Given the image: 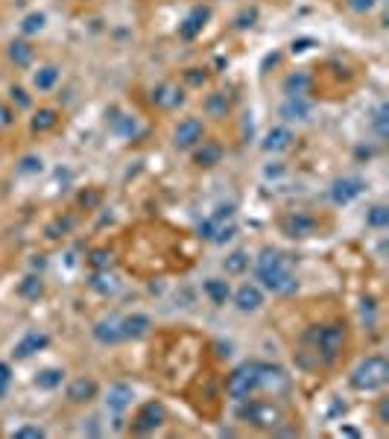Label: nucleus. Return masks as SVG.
Returning a JSON list of instances; mask_svg holds the SVG:
<instances>
[{"mask_svg": "<svg viewBox=\"0 0 389 439\" xmlns=\"http://www.w3.org/2000/svg\"><path fill=\"white\" fill-rule=\"evenodd\" d=\"M255 276L266 290L275 293V296H290V293L299 290V278H296L290 255L270 249V246L255 258Z\"/></svg>", "mask_w": 389, "mask_h": 439, "instance_id": "nucleus-1", "label": "nucleus"}, {"mask_svg": "<svg viewBox=\"0 0 389 439\" xmlns=\"http://www.w3.org/2000/svg\"><path fill=\"white\" fill-rule=\"evenodd\" d=\"M349 343V331L343 323H328V325H313L305 331V346H310L316 363L334 366L346 352Z\"/></svg>", "mask_w": 389, "mask_h": 439, "instance_id": "nucleus-2", "label": "nucleus"}, {"mask_svg": "<svg viewBox=\"0 0 389 439\" xmlns=\"http://www.w3.org/2000/svg\"><path fill=\"white\" fill-rule=\"evenodd\" d=\"M386 384H389V360L383 354H369L349 375V386L354 393H378Z\"/></svg>", "mask_w": 389, "mask_h": 439, "instance_id": "nucleus-3", "label": "nucleus"}, {"mask_svg": "<svg viewBox=\"0 0 389 439\" xmlns=\"http://www.w3.org/2000/svg\"><path fill=\"white\" fill-rule=\"evenodd\" d=\"M237 416L243 422H249L252 428H261V430H275L281 422H284V413L275 401H263V399H243L240 401V410H237Z\"/></svg>", "mask_w": 389, "mask_h": 439, "instance_id": "nucleus-4", "label": "nucleus"}, {"mask_svg": "<svg viewBox=\"0 0 389 439\" xmlns=\"http://www.w3.org/2000/svg\"><path fill=\"white\" fill-rule=\"evenodd\" d=\"M255 389H258V360L240 363L237 369H231L226 375V396L234 399V401L249 399Z\"/></svg>", "mask_w": 389, "mask_h": 439, "instance_id": "nucleus-5", "label": "nucleus"}, {"mask_svg": "<svg viewBox=\"0 0 389 439\" xmlns=\"http://www.w3.org/2000/svg\"><path fill=\"white\" fill-rule=\"evenodd\" d=\"M164 422H167V410H164L161 401L153 399V401H143V404L138 407V413L132 416L129 430H132L135 436H147V433H155Z\"/></svg>", "mask_w": 389, "mask_h": 439, "instance_id": "nucleus-6", "label": "nucleus"}, {"mask_svg": "<svg viewBox=\"0 0 389 439\" xmlns=\"http://www.w3.org/2000/svg\"><path fill=\"white\" fill-rule=\"evenodd\" d=\"M278 229H281V234L293 237V240H305V237H313L319 232V220L313 214H305V211H290L278 220Z\"/></svg>", "mask_w": 389, "mask_h": 439, "instance_id": "nucleus-7", "label": "nucleus"}, {"mask_svg": "<svg viewBox=\"0 0 389 439\" xmlns=\"http://www.w3.org/2000/svg\"><path fill=\"white\" fill-rule=\"evenodd\" d=\"M258 389L266 396H287L290 393V375L275 363H258Z\"/></svg>", "mask_w": 389, "mask_h": 439, "instance_id": "nucleus-8", "label": "nucleus"}, {"mask_svg": "<svg viewBox=\"0 0 389 439\" xmlns=\"http://www.w3.org/2000/svg\"><path fill=\"white\" fill-rule=\"evenodd\" d=\"M205 138V124L199 117H185V120H179V126L173 129V146L176 150H193L199 141Z\"/></svg>", "mask_w": 389, "mask_h": 439, "instance_id": "nucleus-9", "label": "nucleus"}, {"mask_svg": "<svg viewBox=\"0 0 389 439\" xmlns=\"http://www.w3.org/2000/svg\"><path fill=\"white\" fill-rule=\"evenodd\" d=\"M363 190H366V182H363L360 176H339V179L331 182L328 197H331L334 205H349V202H354L360 197Z\"/></svg>", "mask_w": 389, "mask_h": 439, "instance_id": "nucleus-10", "label": "nucleus"}, {"mask_svg": "<svg viewBox=\"0 0 389 439\" xmlns=\"http://www.w3.org/2000/svg\"><path fill=\"white\" fill-rule=\"evenodd\" d=\"M185 88H179L176 82H158L153 91H150V103L161 112H176L185 106Z\"/></svg>", "mask_w": 389, "mask_h": 439, "instance_id": "nucleus-11", "label": "nucleus"}, {"mask_svg": "<svg viewBox=\"0 0 389 439\" xmlns=\"http://www.w3.org/2000/svg\"><path fill=\"white\" fill-rule=\"evenodd\" d=\"M237 234V226L231 223V220H214V217H208V220H202L199 223V237L202 240H208V243H229L231 237Z\"/></svg>", "mask_w": 389, "mask_h": 439, "instance_id": "nucleus-12", "label": "nucleus"}, {"mask_svg": "<svg viewBox=\"0 0 389 439\" xmlns=\"http://www.w3.org/2000/svg\"><path fill=\"white\" fill-rule=\"evenodd\" d=\"M278 114L287 124H307L313 114V103L307 97H284V103L278 106Z\"/></svg>", "mask_w": 389, "mask_h": 439, "instance_id": "nucleus-13", "label": "nucleus"}, {"mask_svg": "<svg viewBox=\"0 0 389 439\" xmlns=\"http://www.w3.org/2000/svg\"><path fill=\"white\" fill-rule=\"evenodd\" d=\"M190 153H193V164H197L199 170H211V167H217V164L223 161V143L202 138Z\"/></svg>", "mask_w": 389, "mask_h": 439, "instance_id": "nucleus-14", "label": "nucleus"}, {"mask_svg": "<svg viewBox=\"0 0 389 439\" xmlns=\"http://www.w3.org/2000/svg\"><path fill=\"white\" fill-rule=\"evenodd\" d=\"M211 21V6H193L187 15H185V21L179 23V38H185V41H193L202 30H205V23Z\"/></svg>", "mask_w": 389, "mask_h": 439, "instance_id": "nucleus-15", "label": "nucleus"}, {"mask_svg": "<svg viewBox=\"0 0 389 439\" xmlns=\"http://www.w3.org/2000/svg\"><path fill=\"white\" fill-rule=\"evenodd\" d=\"M97 393H100L97 381H94V378H85V375L74 378V381L67 384V389H65V396H67L70 404H88V401L97 399Z\"/></svg>", "mask_w": 389, "mask_h": 439, "instance_id": "nucleus-16", "label": "nucleus"}, {"mask_svg": "<svg viewBox=\"0 0 389 439\" xmlns=\"http://www.w3.org/2000/svg\"><path fill=\"white\" fill-rule=\"evenodd\" d=\"M293 143H296V132L290 129V126H273L270 132L263 135V153H287V150H293Z\"/></svg>", "mask_w": 389, "mask_h": 439, "instance_id": "nucleus-17", "label": "nucleus"}, {"mask_svg": "<svg viewBox=\"0 0 389 439\" xmlns=\"http://www.w3.org/2000/svg\"><path fill=\"white\" fill-rule=\"evenodd\" d=\"M91 337L100 346H117L120 340H124V334H120V320L117 316H103V320H97L94 328H91Z\"/></svg>", "mask_w": 389, "mask_h": 439, "instance_id": "nucleus-18", "label": "nucleus"}, {"mask_svg": "<svg viewBox=\"0 0 389 439\" xmlns=\"http://www.w3.org/2000/svg\"><path fill=\"white\" fill-rule=\"evenodd\" d=\"M47 346H50V337H47L44 331H30L27 337H21L18 343H15L12 357H15V360H27V357H33L35 352H44Z\"/></svg>", "mask_w": 389, "mask_h": 439, "instance_id": "nucleus-19", "label": "nucleus"}, {"mask_svg": "<svg viewBox=\"0 0 389 439\" xmlns=\"http://www.w3.org/2000/svg\"><path fill=\"white\" fill-rule=\"evenodd\" d=\"M263 305V290L258 287V284H240L237 290H234V308L240 310V313H252V310H258Z\"/></svg>", "mask_w": 389, "mask_h": 439, "instance_id": "nucleus-20", "label": "nucleus"}, {"mask_svg": "<svg viewBox=\"0 0 389 439\" xmlns=\"http://www.w3.org/2000/svg\"><path fill=\"white\" fill-rule=\"evenodd\" d=\"M150 331H153V320L147 313H129L120 320V334H124V340H141Z\"/></svg>", "mask_w": 389, "mask_h": 439, "instance_id": "nucleus-21", "label": "nucleus"}, {"mask_svg": "<svg viewBox=\"0 0 389 439\" xmlns=\"http://www.w3.org/2000/svg\"><path fill=\"white\" fill-rule=\"evenodd\" d=\"M132 399H135V389L129 386V384H111L109 389H106V410L109 413H124L129 404H132Z\"/></svg>", "mask_w": 389, "mask_h": 439, "instance_id": "nucleus-22", "label": "nucleus"}, {"mask_svg": "<svg viewBox=\"0 0 389 439\" xmlns=\"http://www.w3.org/2000/svg\"><path fill=\"white\" fill-rule=\"evenodd\" d=\"M6 56H9V62H12L15 67H30V65L35 62V47H33L27 38H15V41H9V47H6Z\"/></svg>", "mask_w": 389, "mask_h": 439, "instance_id": "nucleus-23", "label": "nucleus"}, {"mask_svg": "<svg viewBox=\"0 0 389 439\" xmlns=\"http://www.w3.org/2000/svg\"><path fill=\"white\" fill-rule=\"evenodd\" d=\"M88 287L94 293H100V296H114V293L120 290V278L111 270H94L91 278H88Z\"/></svg>", "mask_w": 389, "mask_h": 439, "instance_id": "nucleus-24", "label": "nucleus"}, {"mask_svg": "<svg viewBox=\"0 0 389 439\" xmlns=\"http://www.w3.org/2000/svg\"><path fill=\"white\" fill-rule=\"evenodd\" d=\"M310 85H313V80H310V73H305V70L287 73L284 82H281V88H284L287 97H307L310 94Z\"/></svg>", "mask_w": 389, "mask_h": 439, "instance_id": "nucleus-25", "label": "nucleus"}, {"mask_svg": "<svg viewBox=\"0 0 389 439\" xmlns=\"http://www.w3.org/2000/svg\"><path fill=\"white\" fill-rule=\"evenodd\" d=\"M202 109H205V114H208L211 120H226V117L231 114V100H229L223 91H214V94L205 97Z\"/></svg>", "mask_w": 389, "mask_h": 439, "instance_id": "nucleus-26", "label": "nucleus"}, {"mask_svg": "<svg viewBox=\"0 0 389 439\" xmlns=\"http://www.w3.org/2000/svg\"><path fill=\"white\" fill-rule=\"evenodd\" d=\"M59 120H62V114H59L56 109H50V106H44V109H38V112L33 114V120H30V129H33L35 135H44V132H53V129L59 126Z\"/></svg>", "mask_w": 389, "mask_h": 439, "instance_id": "nucleus-27", "label": "nucleus"}, {"mask_svg": "<svg viewBox=\"0 0 389 439\" xmlns=\"http://www.w3.org/2000/svg\"><path fill=\"white\" fill-rule=\"evenodd\" d=\"M202 293L211 299V305H217V308H223V305L231 299V287H229V281H223V278H208V281L202 284Z\"/></svg>", "mask_w": 389, "mask_h": 439, "instance_id": "nucleus-28", "label": "nucleus"}, {"mask_svg": "<svg viewBox=\"0 0 389 439\" xmlns=\"http://www.w3.org/2000/svg\"><path fill=\"white\" fill-rule=\"evenodd\" d=\"M59 77H62V70L56 65H41L33 73V85H35V91H53L56 82H59Z\"/></svg>", "mask_w": 389, "mask_h": 439, "instance_id": "nucleus-29", "label": "nucleus"}, {"mask_svg": "<svg viewBox=\"0 0 389 439\" xmlns=\"http://www.w3.org/2000/svg\"><path fill=\"white\" fill-rule=\"evenodd\" d=\"M62 381H65V369H56V366H47V369H41L38 375H35V386L38 389H44V393H53V389H59L62 386Z\"/></svg>", "mask_w": 389, "mask_h": 439, "instance_id": "nucleus-30", "label": "nucleus"}, {"mask_svg": "<svg viewBox=\"0 0 389 439\" xmlns=\"http://www.w3.org/2000/svg\"><path fill=\"white\" fill-rule=\"evenodd\" d=\"M18 296L21 299H30V302H38L44 296V281H41V276H35V273L23 276V281L18 284Z\"/></svg>", "mask_w": 389, "mask_h": 439, "instance_id": "nucleus-31", "label": "nucleus"}, {"mask_svg": "<svg viewBox=\"0 0 389 439\" xmlns=\"http://www.w3.org/2000/svg\"><path fill=\"white\" fill-rule=\"evenodd\" d=\"M223 270H226V276H243V273L249 270V252L246 249L229 252L226 261H223Z\"/></svg>", "mask_w": 389, "mask_h": 439, "instance_id": "nucleus-32", "label": "nucleus"}, {"mask_svg": "<svg viewBox=\"0 0 389 439\" xmlns=\"http://www.w3.org/2000/svg\"><path fill=\"white\" fill-rule=\"evenodd\" d=\"M372 129H375V135H378L380 141L389 138V106H386V103H380V106L372 112Z\"/></svg>", "mask_w": 389, "mask_h": 439, "instance_id": "nucleus-33", "label": "nucleus"}, {"mask_svg": "<svg viewBox=\"0 0 389 439\" xmlns=\"http://www.w3.org/2000/svg\"><path fill=\"white\" fill-rule=\"evenodd\" d=\"M366 226L369 229H386L389 226V205H383V202H378V205H372L369 211H366Z\"/></svg>", "mask_w": 389, "mask_h": 439, "instance_id": "nucleus-34", "label": "nucleus"}, {"mask_svg": "<svg viewBox=\"0 0 389 439\" xmlns=\"http://www.w3.org/2000/svg\"><path fill=\"white\" fill-rule=\"evenodd\" d=\"M44 23H47V18H44L41 12H30L27 18L21 21V36H23V38H30V36L41 33V30H44Z\"/></svg>", "mask_w": 389, "mask_h": 439, "instance_id": "nucleus-35", "label": "nucleus"}, {"mask_svg": "<svg viewBox=\"0 0 389 439\" xmlns=\"http://www.w3.org/2000/svg\"><path fill=\"white\" fill-rule=\"evenodd\" d=\"M44 170V161L38 158V156H23L21 161H18V173L21 176H38Z\"/></svg>", "mask_w": 389, "mask_h": 439, "instance_id": "nucleus-36", "label": "nucleus"}, {"mask_svg": "<svg viewBox=\"0 0 389 439\" xmlns=\"http://www.w3.org/2000/svg\"><path fill=\"white\" fill-rule=\"evenodd\" d=\"M88 264L94 266V270H111V264H114V255L109 249H94L88 255Z\"/></svg>", "mask_w": 389, "mask_h": 439, "instance_id": "nucleus-37", "label": "nucleus"}, {"mask_svg": "<svg viewBox=\"0 0 389 439\" xmlns=\"http://www.w3.org/2000/svg\"><path fill=\"white\" fill-rule=\"evenodd\" d=\"M182 80H185V85H190V88H202V85L208 82V73H205L202 67H187V70H182Z\"/></svg>", "mask_w": 389, "mask_h": 439, "instance_id": "nucleus-38", "label": "nucleus"}, {"mask_svg": "<svg viewBox=\"0 0 389 439\" xmlns=\"http://www.w3.org/2000/svg\"><path fill=\"white\" fill-rule=\"evenodd\" d=\"M44 436H47V430L38 425H21L12 430V439H44Z\"/></svg>", "mask_w": 389, "mask_h": 439, "instance_id": "nucleus-39", "label": "nucleus"}, {"mask_svg": "<svg viewBox=\"0 0 389 439\" xmlns=\"http://www.w3.org/2000/svg\"><path fill=\"white\" fill-rule=\"evenodd\" d=\"M346 6L354 12V15H366L378 6V0H346Z\"/></svg>", "mask_w": 389, "mask_h": 439, "instance_id": "nucleus-40", "label": "nucleus"}, {"mask_svg": "<svg viewBox=\"0 0 389 439\" xmlns=\"http://www.w3.org/2000/svg\"><path fill=\"white\" fill-rule=\"evenodd\" d=\"M255 21H258V9H243V12L234 18V27H237V30H246V27H252Z\"/></svg>", "mask_w": 389, "mask_h": 439, "instance_id": "nucleus-41", "label": "nucleus"}, {"mask_svg": "<svg viewBox=\"0 0 389 439\" xmlns=\"http://www.w3.org/2000/svg\"><path fill=\"white\" fill-rule=\"evenodd\" d=\"M9 94H12V100H15V103H18L21 109H30V106H33V100H30V94H27V91H23L21 85H12V88H9Z\"/></svg>", "mask_w": 389, "mask_h": 439, "instance_id": "nucleus-42", "label": "nucleus"}, {"mask_svg": "<svg viewBox=\"0 0 389 439\" xmlns=\"http://www.w3.org/2000/svg\"><path fill=\"white\" fill-rule=\"evenodd\" d=\"M12 124H15V112H12V106L0 103V132H4V129H9Z\"/></svg>", "mask_w": 389, "mask_h": 439, "instance_id": "nucleus-43", "label": "nucleus"}, {"mask_svg": "<svg viewBox=\"0 0 389 439\" xmlns=\"http://www.w3.org/2000/svg\"><path fill=\"white\" fill-rule=\"evenodd\" d=\"M281 173H284V164H281V161H273V164L263 167V176H266V179H278Z\"/></svg>", "mask_w": 389, "mask_h": 439, "instance_id": "nucleus-44", "label": "nucleus"}, {"mask_svg": "<svg viewBox=\"0 0 389 439\" xmlns=\"http://www.w3.org/2000/svg\"><path fill=\"white\" fill-rule=\"evenodd\" d=\"M234 217V205L229 202V205H220V208H217L214 211V220H231Z\"/></svg>", "mask_w": 389, "mask_h": 439, "instance_id": "nucleus-45", "label": "nucleus"}, {"mask_svg": "<svg viewBox=\"0 0 389 439\" xmlns=\"http://www.w3.org/2000/svg\"><path fill=\"white\" fill-rule=\"evenodd\" d=\"M378 422H380V425L389 422V401H386V399H380V404H378Z\"/></svg>", "mask_w": 389, "mask_h": 439, "instance_id": "nucleus-46", "label": "nucleus"}, {"mask_svg": "<svg viewBox=\"0 0 389 439\" xmlns=\"http://www.w3.org/2000/svg\"><path fill=\"white\" fill-rule=\"evenodd\" d=\"M12 381V366L0 360V384H9Z\"/></svg>", "mask_w": 389, "mask_h": 439, "instance_id": "nucleus-47", "label": "nucleus"}, {"mask_svg": "<svg viewBox=\"0 0 389 439\" xmlns=\"http://www.w3.org/2000/svg\"><path fill=\"white\" fill-rule=\"evenodd\" d=\"M310 44H313L310 38H299V41H293V47H290V50H293V53H305Z\"/></svg>", "mask_w": 389, "mask_h": 439, "instance_id": "nucleus-48", "label": "nucleus"}, {"mask_svg": "<svg viewBox=\"0 0 389 439\" xmlns=\"http://www.w3.org/2000/svg\"><path fill=\"white\" fill-rule=\"evenodd\" d=\"M339 436H360V430H354V428H339Z\"/></svg>", "mask_w": 389, "mask_h": 439, "instance_id": "nucleus-49", "label": "nucleus"}, {"mask_svg": "<svg viewBox=\"0 0 389 439\" xmlns=\"http://www.w3.org/2000/svg\"><path fill=\"white\" fill-rule=\"evenodd\" d=\"M9 396V384H0V401H4Z\"/></svg>", "mask_w": 389, "mask_h": 439, "instance_id": "nucleus-50", "label": "nucleus"}]
</instances>
